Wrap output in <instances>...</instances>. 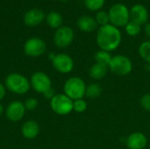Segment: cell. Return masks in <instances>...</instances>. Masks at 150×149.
<instances>
[{"mask_svg": "<svg viewBox=\"0 0 150 149\" xmlns=\"http://www.w3.org/2000/svg\"><path fill=\"white\" fill-rule=\"evenodd\" d=\"M85 6L91 11H101L105 4V0H84Z\"/></svg>", "mask_w": 150, "mask_h": 149, "instance_id": "obj_23", "label": "cell"}, {"mask_svg": "<svg viewBox=\"0 0 150 149\" xmlns=\"http://www.w3.org/2000/svg\"><path fill=\"white\" fill-rule=\"evenodd\" d=\"M30 82L28 79L18 73H11L5 79V87L12 93L23 95L30 89Z\"/></svg>", "mask_w": 150, "mask_h": 149, "instance_id": "obj_3", "label": "cell"}, {"mask_svg": "<svg viewBox=\"0 0 150 149\" xmlns=\"http://www.w3.org/2000/svg\"><path fill=\"white\" fill-rule=\"evenodd\" d=\"M22 134L25 139L32 140L37 137L40 133V126L37 122L33 120H28L24 123L21 129Z\"/></svg>", "mask_w": 150, "mask_h": 149, "instance_id": "obj_16", "label": "cell"}, {"mask_svg": "<svg viewBox=\"0 0 150 149\" xmlns=\"http://www.w3.org/2000/svg\"><path fill=\"white\" fill-rule=\"evenodd\" d=\"M87 109V103L85 100L77 99L73 101V111H75L77 113H83Z\"/></svg>", "mask_w": 150, "mask_h": 149, "instance_id": "obj_25", "label": "cell"}, {"mask_svg": "<svg viewBox=\"0 0 150 149\" xmlns=\"http://www.w3.org/2000/svg\"><path fill=\"white\" fill-rule=\"evenodd\" d=\"M112 58V57L110 54V53L107 51H104V50H99L95 54V60H96L97 63L105 65L106 67H109Z\"/></svg>", "mask_w": 150, "mask_h": 149, "instance_id": "obj_20", "label": "cell"}, {"mask_svg": "<svg viewBox=\"0 0 150 149\" xmlns=\"http://www.w3.org/2000/svg\"><path fill=\"white\" fill-rule=\"evenodd\" d=\"M5 94H6L5 87H4V85H3L2 83H0V101L4 97Z\"/></svg>", "mask_w": 150, "mask_h": 149, "instance_id": "obj_29", "label": "cell"}, {"mask_svg": "<svg viewBox=\"0 0 150 149\" xmlns=\"http://www.w3.org/2000/svg\"><path fill=\"white\" fill-rule=\"evenodd\" d=\"M46 43L40 38H32L24 45V51L26 55L39 57L46 52Z\"/></svg>", "mask_w": 150, "mask_h": 149, "instance_id": "obj_9", "label": "cell"}, {"mask_svg": "<svg viewBox=\"0 0 150 149\" xmlns=\"http://www.w3.org/2000/svg\"><path fill=\"white\" fill-rule=\"evenodd\" d=\"M86 85L83 79L77 76H73L69 78L63 86L64 94L68 96L73 101L77 99H82L85 96Z\"/></svg>", "mask_w": 150, "mask_h": 149, "instance_id": "obj_2", "label": "cell"}, {"mask_svg": "<svg viewBox=\"0 0 150 149\" xmlns=\"http://www.w3.org/2000/svg\"><path fill=\"white\" fill-rule=\"evenodd\" d=\"M139 54L144 61L150 63V41H144L140 45Z\"/></svg>", "mask_w": 150, "mask_h": 149, "instance_id": "obj_21", "label": "cell"}, {"mask_svg": "<svg viewBox=\"0 0 150 149\" xmlns=\"http://www.w3.org/2000/svg\"><path fill=\"white\" fill-rule=\"evenodd\" d=\"M3 112H4V107H3V105L0 104V116L3 114Z\"/></svg>", "mask_w": 150, "mask_h": 149, "instance_id": "obj_31", "label": "cell"}, {"mask_svg": "<svg viewBox=\"0 0 150 149\" xmlns=\"http://www.w3.org/2000/svg\"><path fill=\"white\" fill-rule=\"evenodd\" d=\"M61 1H67V0H61Z\"/></svg>", "mask_w": 150, "mask_h": 149, "instance_id": "obj_32", "label": "cell"}, {"mask_svg": "<svg viewBox=\"0 0 150 149\" xmlns=\"http://www.w3.org/2000/svg\"><path fill=\"white\" fill-rule=\"evenodd\" d=\"M50 105L58 115H68L73 111V100L65 94H56L50 100Z\"/></svg>", "mask_w": 150, "mask_h": 149, "instance_id": "obj_6", "label": "cell"}, {"mask_svg": "<svg viewBox=\"0 0 150 149\" xmlns=\"http://www.w3.org/2000/svg\"><path fill=\"white\" fill-rule=\"evenodd\" d=\"M95 19H96L98 25H99L100 26L106 25L110 22L109 14H108V12H106L105 11H98V13L96 14Z\"/></svg>", "mask_w": 150, "mask_h": 149, "instance_id": "obj_24", "label": "cell"}, {"mask_svg": "<svg viewBox=\"0 0 150 149\" xmlns=\"http://www.w3.org/2000/svg\"><path fill=\"white\" fill-rule=\"evenodd\" d=\"M125 28H126L127 33L128 35H130V36H133V37L138 35L141 32V30H142L141 25H138L135 22H133V21H129L127 24V25L125 26Z\"/></svg>", "mask_w": 150, "mask_h": 149, "instance_id": "obj_22", "label": "cell"}, {"mask_svg": "<svg viewBox=\"0 0 150 149\" xmlns=\"http://www.w3.org/2000/svg\"><path fill=\"white\" fill-rule=\"evenodd\" d=\"M108 68L112 73L116 75L127 76L131 73L133 69V64L128 57L118 54L112 58Z\"/></svg>", "mask_w": 150, "mask_h": 149, "instance_id": "obj_5", "label": "cell"}, {"mask_svg": "<svg viewBox=\"0 0 150 149\" xmlns=\"http://www.w3.org/2000/svg\"><path fill=\"white\" fill-rule=\"evenodd\" d=\"M43 95H44V97H46V98H47V99H52L54 96H55V93H54V89H52V88H50L49 90H47L46 92H44L43 93Z\"/></svg>", "mask_w": 150, "mask_h": 149, "instance_id": "obj_28", "label": "cell"}, {"mask_svg": "<svg viewBox=\"0 0 150 149\" xmlns=\"http://www.w3.org/2000/svg\"><path fill=\"white\" fill-rule=\"evenodd\" d=\"M52 62L54 68L62 74H68L71 72L74 68V61L72 58L66 54H55Z\"/></svg>", "mask_w": 150, "mask_h": 149, "instance_id": "obj_10", "label": "cell"}, {"mask_svg": "<svg viewBox=\"0 0 150 149\" xmlns=\"http://www.w3.org/2000/svg\"><path fill=\"white\" fill-rule=\"evenodd\" d=\"M130 19L133 22L142 25L147 23L149 19V11L142 4H135L130 10Z\"/></svg>", "mask_w": 150, "mask_h": 149, "instance_id": "obj_12", "label": "cell"}, {"mask_svg": "<svg viewBox=\"0 0 150 149\" xmlns=\"http://www.w3.org/2000/svg\"><path fill=\"white\" fill-rule=\"evenodd\" d=\"M121 32L118 27L108 24L100 26L97 33V43L101 50L111 52L121 43Z\"/></svg>", "mask_w": 150, "mask_h": 149, "instance_id": "obj_1", "label": "cell"}, {"mask_svg": "<svg viewBox=\"0 0 150 149\" xmlns=\"http://www.w3.org/2000/svg\"><path fill=\"white\" fill-rule=\"evenodd\" d=\"M107 68L108 67L102 65V64H99V63H96V64L92 65L90 68L91 77L93 78L94 80L103 79L107 73Z\"/></svg>", "mask_w": 150, "mask_h": 149, "instance_id": "obj_17", "label": "cell"}, {"mask_svg": "<svg viewBox=\"0 0 150 149\" xmlns=\"http://www.w3.org/2000/svg\"><path fill=\"white\" fill-rule=\"evenodd\" d=\"M30 84L36 92L42 94L50 88H52V82L50 77L41 71L35 72L34 74L32 75Z\"/></svg>", "mask_w": 150, "mask_h": 149, "instance_id": "obj_7", "label": "cell"}, {"mask_svg": "<svg viewBox=\"0 0 150 149\" xmlns=\"http://www.w3.org/2000/svg\"><path fill=\"white\" fill-rule=\"evenodd\" d=\"M130 11L123 4H116L112 5L109 11V18L111 25L116 27L126 26L130 19Z\"/></svg>", "mask_w": 150, "mask_h": 149, "instance_id": "obj_4", "label": "cell"}, {"mask_svg": "<svg viewBox=\"0 0 150 149\" xmlns=\"http://www.w3.org/2000/svg\"><path fill=\"white\" fill-rule=\"evenodd\" d=\"M141 105L142 106L143 109L146 111L150 112V93L145 94L142 98H141Z\"/></svg>", "mask_w": 150, "mask_h": 149, "instance_id": "obj_27", "label": "cell"}, {"mask_svg": "<svg viewBox=\"0 0 150 149\" xmlns=\"http://www.w3.org/2000/svg\"><path fill=\"white\" fill-rule=\"evenodd\" d=\"M62 17L56 11H51L47 16V23L52 28H60L62 25Z\"/></svg>", "mask_w": 150, "mask_h": 149, "instance_id": "obj_18", "label": "cell"}, {"mask_svg": "<svg viewBox=\"0 0 150 149\" xmlns=\"http://www.w3.org/2000/svg\"><path fill=\"white\" fill-rule=\"evenodd\" d=\"M145 32L148 37L150 38V23H147L145 25Z\"/></svg>", "mask_w": 150, "mask_h": 149, "instance_id": "obj_30", "label": "cell"}, {"mask_svg": "<svg viewBox=\"0 0 150 149\" xmlns=\"http://www.w3.org/2000/svg\"><path fill=\"white\" fill-rule=\"evenodd\" d=\"M25 110L26 109L23 103L20 101H13L7 106L6 117L12 122H18L24 117Z\"/></svg>", "mask_w": 150, "mask_h": 149, "instance_id": "obj_11", "label": "cell"}, {"mask_svg": "<svg viewBox=\"0 0 150 149\" xmlns=\"http://www.w3.org/2000/svg\"><path fill=\"white\" fill-rule=\"evenodd\" d=\"M102 93V88L98 83H91L86 87L85 96L89 98H98Z\"/></svg>", "mask_w": 150, "mask_h": 149, "instance_id": "obj_19", "label": "cell"}, {"mask_svg": "<svg viewBox=\"0 0 150 149\" xmlns=\"http://www.w3.org/2000/svg\"><path fill=\"white\" fill-rule=\"evenodd\" d=\"M74 40V32L69 26H61L54 33V40L60 48L69 47Z\"/></svg>", "mask_w": 150, "mask_h": 149, "instance_id": "obj_8", "label": "cell"}, {"mask_svg": "<svg viewBox=\"0 0 150 149\" xmlns=\"http://www.w3.org/2000/svg\"><path fill=\"white\" fill-rule=\"evenodd\" d=\"M148 139L142 133L135 132L130 134L127 141L126 144L129 149H144L147 146Z\"/></svg>", "mask_w": 150, "mask_h": 149, "instance_id": "obj_13", "label": "cell"}, {"mask_svg": "<svg viewBox=\"0 0 150 149\" xmlns=\"http://www.w3.org/2000/svg\"><path fill=\"white\" fill-rule=\"evenodd\" d=\"M24 105H25V107L26 110L33 111L38 106V101H37V99H35L33 97H30V98H27L25 100V102L24 103Z\"/></svg>", "mask_w": 150, "mask_h": 149, "instance_id": "obj_26", "label": "cell"}, {"mask_svg": "<svg viewBox=\"0 0 150 149\" xmlns=\"http://www.w3.org/2000/svg\"><path fill=\"white\" fill-rule=\"evenodd\" d=\"M98 23L94 18L88 15H83L80 17L77 20L78 28L85 32H91L95 31L98 27Z\"/></svg>", "mask_w": 150, "mask_h": 149, "instance_id": "obj_15", "label": "cell"}, {"mask_svg": "<svg viewBox=\"0 0 150 149\" xmlns=\"http://www.w3.org/2000/svg\"><path fill=\"white\" fill-rule=\"evenodd\" d=\"M45 18L44 12L40 9H32L24 16V22L28 26H35L40 24Z\"/></svg>", "mask_w": 150, "mask_h": 149, "instance_id": "obj_14", "label": "cell"}]
</instances>
